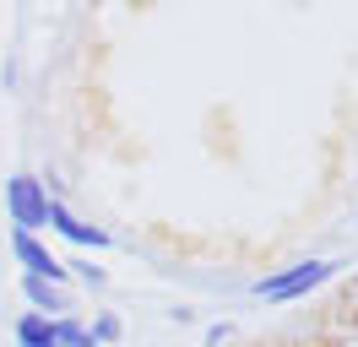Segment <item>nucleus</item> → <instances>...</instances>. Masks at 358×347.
<instances>
[{"mask_svg": "<svg viewBox=\"0 0 358 347\" xmlns=\"http://www.w3.org/2000/svg\"><path fill=\"white\" fill-rule=\"evenodd\" d=\"M336 277V260H304V266H288V271H271V277H261L250 293L255 299H271V304H288V299H304V293H315L320 282Z\"/></svg>", "mask_w": 358, "mask_h": 347, "instance_id": "obj_1", "label": "nucleus"}, {"mask_svg": "<svg viewBox=\"0 0 358 347\" xmlns=\"http://www.w3.org/2000/svg\"><path fill=\"white\" fill-rule=\"evenodd\" d=\"M6 217L17 222V234L49 228V190L33 174H11V179H6Z\"/></svg>", "mask_w": 358, "mask_h": 347, "instance_id": "obj_2", "label": "nucleus"}, {"mask_svg": "<svg viewBox=\"0 0 358 347\" xmlns=\"http://www.w3.org/2000/svg\"><path fill=\"white\" fill-rule=\"evenodd\" d=\"M11 250H17V260L27 266V277H44V282H55V288L66 282V266L49 255V250H44L33 234H17V239H11Z\"/></svg>", "mask_w": 358, "mask_h": 347, "instance_id": "obj_3", "label": "nucleus"}, {"mask_svg": "<svg viewBox=\"0 0 358 347\" xmlns=\"http://www.w3.org/2000/svg\"><path fill=\"white\" fill-rule=\"evenodd\" d=\"M49 228H55V234H66L71 244H87V250H103V244H109L103 228H92V222H82V217H71L60 201H49Z\"/></svg>", "mask_w": 358, "mask_h": 347, "instance_id": "obj_4", "label": "nucleus"}, {"mask_svg": "<svg viewBox=\"0 0 358 347\" xmlns=\"http://www.w3.org/2000/svg\"><path fill=\"white\" fill-rule=\"evenodd\" d=\"M22 299L33 304V315H55V309H66V293H60V288H55V282H44V277H27L22 282Z\"/></svg>", "mask_w": 358, "mask_h": 347, "instance_id": "obj_5", "label": "nucleus"}, {"mask_svg": "<svg viewBox=\"0 0 358 347\" xmlns=\"http://www.w3.org/2000/svg\"><path fill=\"white\" fill-rule=\"evenodd\" d=\"M17 342H22V347H60V337H55V320H44V315H22V320H17Z\"/></svg>", "mask_w": 358, "mask_h": 347, "instance_id": "obj_6", "label": "nucleus"}, {"mask_svg": "<svg viewBox=\"0 0 358 347\" xmlns=\"http://www.w3.org/2000/svg\"><path fill=\"white\" fill-rule=\"evenodd\" d=\"M55 337H60V347H92V331L76 320H55Z\"/></svg>", "mask_w": 358, "mask_h": 347, "instance_id": "obj_7", "label": "nucleus"}]
</instances>
